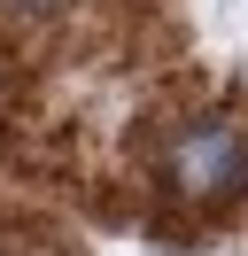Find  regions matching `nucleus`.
I'll return each instance as SVG.
<instances>
[{
    "label": "nucleus",
    "mask_w": 248,
    "mask_h": 256,
    "mask_svg": "<svg viewBox=\"0 0 248 256\" xmlns=\"http://www.w3.org/2000/svg\"><path fill=\"white\" fill-rule=\"evenodd\" d=\"M170 178H178V194H194V202L232 194L248 178V116L217 109V116H202V124H186L178 140H170Z\"/></svg>",
    "instance_id": "1"
},
{
    "label": "nucleus",
    "mask_w": 248,
    "mask_h": 256,
    "mask_svg": "<svg viewBox=\"0 0 248 256\" xmlns=\"http://www.w3.org/2000/svg\"><path fill=\"white\" fill-rule=\"evenodd\" d=\"M8 8H54V0H8Z\"/></svg>",
    "instance_id": "2"
}]
</instances>
